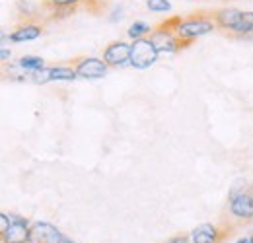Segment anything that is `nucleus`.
<instances>
[{"label":"nucleus","instance_id":"7ed1b4c3","mask_svg":"<svg viewBox=\"0 0 253 243\" xmlns=\"http://www.w3.org/2000/svg\"><path fill=\"white\" fill-rule=\"evenodd\" d=\"M234 228L228 224H201L191 232V243H222L232 236Z\"/></svg>","mask_w":253,"mask_h":243},{"label":"nucleus","instance_id":"412c9836","mask_svg":"<svg viewBox=\"0 0 253 243\" xmlns=\"http://www.w3.org/2000/svg\"><path fill=\"white\" fill-rule=\"evenodd\" d=\"M63 243H76V242H72V240H64Z\"/></svg>","mask_w":253,"mask_h":243},{"label":"nucleus","instance_id":"6ab92c4d","mask_svg":"<svg viewBox=\"0 0 253 243\" xmlns=\"http://www.w3.org/2000/svg\"><path fill=\"white\" fill-rule=\"evenodd\" d=\"M8 59H10V51H8L6 47H2V51H0V61L6 62Z\"/></svg>","mask_w":253,"mask_h":243},{"label":"nucleus","instance_id":"2eb2a0df","mask_svg":"<svg viewBox=\"0 0 253 243\" xmlns=\"http://www.w3.org/2000/svg\"><path fill=\"white\" fill-rule=\"evenodd\" d=\"M126 33H128L130 39H140V37H148L152 33V30H150V26L146 22H134V24H130Z\"/></svg>","mask_w":253,"mask_h":243},{"label":"nucleus","instance_id":"aec40b11","mask_svg":"<svg viewBox=\"0 0 253 243\" xmlns=\"http://www.w3.org/2000/svg\"><path fill=\"white\" fill-rule=\"evenodd\" d=\"M236 243H250V240H246V238H242V240H238Z\"/></svg>","mask_w":253,"mask_h":243},{"label":"nucleus","instance_id":"6e6552de","mask_svg":"<svg viewBox=\"0 0 253 243\" xmlns=\"http://www.w3.org/2000/svg\"><path fill=\"white\" fill-rule=\"evenodd\" d=\"M64 234L49 222H33L30 228V243H63Z\"/></svg>","mask_w":253,"mask_h":243},{"label":"nucleus","instance_id":"423d86ee","mask_svg":"<svg viewBox=\"0 0 253 243\" xmlns=\"http://www.w3.org/2000/svg\"><path fill=\"white\" fill-rule=\"evenodd\" d=\"M148 37H150L152 43L156 45V49H158L160 55H162V53H168V55H171V53H179V51H183V49H187V47L193 45V41L179 39V37L173 35L171 31H164V30H158V28H154Z\"/></svg>","mask_w":253,"mask_h":243},{"label":"nucleus","instance_id":"1a4fd4ad","mask_svg":"<svg viewBox=\"0 0 253 243\" xmlns=\"http://www.w3.org/2000/svg\"><path fill=\"white\" fill-rule=\"evenodd\" d=\"M103 61L109 64V68H119L130 62V45L125 41H111L103 49Z\"/></svg>","mask_w":253,"mask_h":243},{"label":"nucleus","instance_id":"ddd939ff","mask_svg":"<svg viewBox=\"0 0 253 243\" xmlns=\"http://www.w3.org/2000/svg\"><path fill=\"white\" fill-rule=\"evenodd\" d=\"M18 66H20L22 70H26V72H35V70H41V68H45V61H43L41 57L26 55V57H22V59L18 61Z\"/></svg>","mask_w":253,"mask_h":243},{"label":"nucleus","instance_id":"f3484780","mask_svg":"<svg viewBox=\"0 0 253 243\" xmlns=\"http://www.w3.org/2000/svg\"><path fill=\"white\" fill-rule=\"evenodd\" d=\"M45 2L57 8H76V10L80 4H84V0H45Z\"/></svg>","mask_w":253,"mask_h":243},{"label":"nucleus","instance_id":"0eeeda50","mask_svg":"<svg viewBox=\"0 0 253 243\" xmlns=\"http://www.w3.org/2000/svg\"><path fill=\"white\" fill-rule=\"evenodd\" d=\"M10 226L0 232L2 234V243H30V220L22 216H10Z\"/></svg>","mask_w":253,"mask_h":243},{"label":"nucleus","instance_id":"9d476101","mask_svg":"<svg viewBox=\"0 0 253 243\" xmlns=\"http://www.w3.org/2000/svg\"><path fill=\"white\" fill-rule=\"evenodd\" d=\"M211 14H212V20L216 22V28L232 35L236 26L240 24V18L244 12L238 8H216V10H211Z\"/></svg>","mask_w":253,"mask_h":243},{"label":"nucleus","instance_id":"f257e3e1","mask_svg":"<svg viewBox=\"0 0 253 243\" xmlns=\"http://www.w3.org/2000/svg\"><path fill=\"white\" fill-rule=\"evenodd\" d=\"M214 30H218V28H216V22L212 20L211 10H199V12H193L187 16H181V22L173 35H177L179 39L195 41L203 35H209Z\"/></svg>","mask_w":253,"mask_h":243},{"label":"nucleus","instance_id":"4be33fe9","mask_svg":"<svg viewBox=\"0 0 253 243\" xmlns=\"http://www.w3.org/2000/svg\"><path fill=\"white\" fill-rule=\"evenodd\" d=\"M250 243H253V236H252V238H250Z\"/></svg>","mask_w":253,"mask_h":243},{"label":"nucleus","instance_id":"20e7f679","mask_svg":"<svg viewBox=\"0 0 253 243\" xmlns=\"http://www.w3.org/2000/svg\"><path fill=\"white\" fill-rule=\"evenodd\" d=\"M230 212L240 220H252L253 218V187L234 189L230 193Z\"/></svg>","mask_w":253,"mask_h":243},{"label":"nucleus","instance_id":"dca6fc26","mask_svg":"<svg viewBox=\"0 0 253 243\" xmlns=\"http://www.w3.org/2000/svg\"><path fill=\"white\" fill-rule=\"evenodd\" d=\"M146 8L150 12H169L171 4L168 0H146Z\"/></svg>","mask_w":253,"mask_h":243},{"label":"nucleus","instance_id":"f03ea898","mask_svg":"<svg viewBox=\"0 0 253 243\" xmlns=\"http://www.w3.org/2000/svg\"><path fill=\"white\" fill-rule=\"evenodd\" d=\"M160 53L156 45L152 43L150 37H140V39H132L130 45V66L138 68V70H146L150 68L154 62L158 61Z\"/></svg>","mask_w":253,"mask_h":243},{"label":"nucleus","instance_id":"a211bd4d","mask_svg":"<svg viewBox=\"0 0 253 243\" xmlns=\"http://www.w3.org/2000/svg\"><path fill=\"white\" fill-rule=\"evenodd\" d=\"M168 243H191V238H187V236H175V238L168 240Z\"/></svg>","mask_w":253,"mask_h":243},{"label":"nucleus","instance_id":"9b49d317","mask_svg":"<svg viewBox=\"0 0 253 243\" xmlns=\"http://www.w3.org/2000/svg\"><path fill=\"white\" fill-rule=\"evenodd\" d=\"M43 33V24L37 22H22L18 24L14 31L10 33V41L12 43H26V41H33Z\"/></svg>","mask_w":253,"mask_h":243},{"label":"nucleus","instance_id":"4468645a","mask_svg":"<svg viewBox=\"0 0 253 243\" xmlns=\"http://www.w3.org/2000/svg\"><path fill=\"white\" fill-rule=\"evenodd\" d=\"M253 31V12H244L242 14V18H240V24L236 26V30H234V35H238V37H244V35H250Z\"/></svg>","mask_w":253,"mask_h":243},{"label":"nucleus","instance_id":"f8f14e48","mask_svg":"<svg viewBox=\"0 0 253 243\" xmlns=\"http://www.w3.org/2000/svg\"><path fill=\"white\" fill-rule=\"evenodd\" d=\"M49 76H51V82H55V80L70 82V80L78 78V72L72 66H51L49 68Z\"/></svg>","mask_w":253,"mask_h":243},{"label":"nucleus","instance_id":"39448f33","mask_svg":"<svg viewBox=\"0 0 253 243\" xmlns=\"http://www.w3.org/2000/svg\"><path fill=\"white\" fill-rule=\"evenodd\" d=\"M70 62H72L70 66L78 72V78H84V80L103 78L109 70V64L103 59H97V57H76Z\"/></svg>","mask_w":253,"mask_h":243}]
</instances>
